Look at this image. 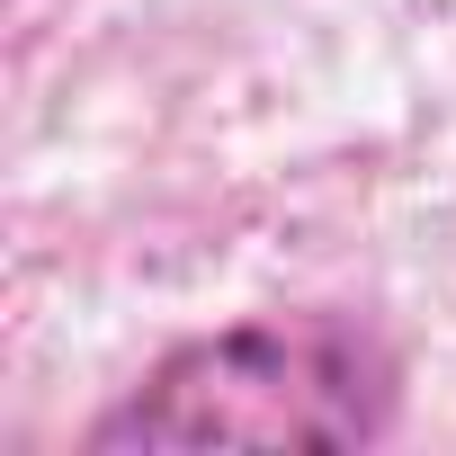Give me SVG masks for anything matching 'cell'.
<instances>
[{
  "label": "cell",
  "mask_w": 456,
  "mask_h": 456,
  "mask_svg": "<svg viewBox=\"0 0 456 456\" xmlns=\"http://www.w3.org/2000/svg\"><path fill=\"white\" fill-rule=\"evenodd\" d=\"M394 358L349 314H260L179 340L126 385L81 447L161 456V447H376L394 429Z\"/></svg>",
  "instance_id": "cell-1"
}]
</instances>
